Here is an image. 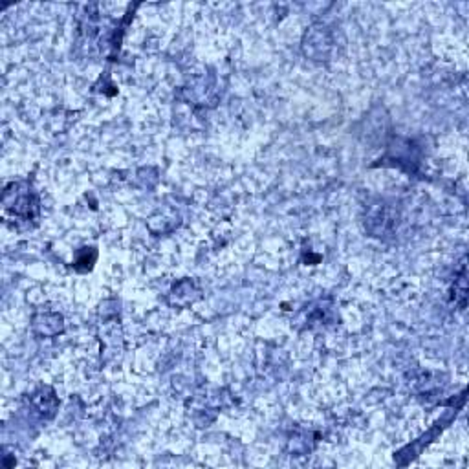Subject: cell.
I'll use <instances>...</instances> for the list:
<instances>
[{
  "mask_svg": "<svg viewBox=\"0 0 469 469\" xmlns=\"http://www.w3.org/2000/svg\"><path fill=\"white\" fill-rule=\"evenodd\" d=\"M2 204H4V213L11 214L19 222H31V220L39 219L41 202L28 182H17V184L8 185Z\"/></svg>",
  "mask_w": 469,
  "mask_h": 469,
  "instance_id": "cell-1",
  "label": "cell"
},
{
  "mask_svg": "<svg viewBox=\"0 0 469 469\" xmlns=\"http://www.w3.org/2000/svg\"><path fill=\"white\" fill-rule=\"evenodd\" d=\"M33 330L42 337H53L62 332V317L59 314H39L33 317Z\"/></svg>",
  "mask_w": 469,
  "mask_h": 469,
  "instance_id": "cell-2",
  "label": "cell"
},
{
  "mask_svg": "<svg viewBox=\"0 0 469 469\" xmlns=\"http://www.w3.org/2000/svg\"><path fill=\"white\" fill-rule=\"evenodd\" d=\"M31 405L44 418H51L57 411V398L50 387L39 389L37 393L31 394Z\"/></svg>",
  "mask_w": 469,
  "mask_h": 469,
  "instance_id": "cell-3",
  "label": "cell"
},
{
  "mask_svg": "<svg viewBox=\"0 0 469 469\" xmlns=\"http://www.w3.org/2000/svg\"><path fill=\"white\" fill-rule=\"evenodd\" d=\"M453 293H451V299L454 301V305L459 306L460 310H464L466 305H468V273H466V260H462V266H460V271L454 277L453 284Z\"/></svg>",
  "mask_w": 469,
  "mask_h": 469,
  "instance_id": "cell-4",
  "label": "cell"
},
{
  "mask_svg": "<svg viewBox=\"0 0 469 469\" xmlns=\"http://www.w3.org/2000/svg\"><path fill=\"white\" fill-rule=\"evenodd\" d=\"M96 259H97L96 248H83V250L77 251V257H76L74 266H76L79 271H88V270H92Z\"/></svg>",
  "mask_w": 469,
  "mask_h": 469,
  "instance_id": "cell-5",
  "label": "cell"
}]
</instances>
